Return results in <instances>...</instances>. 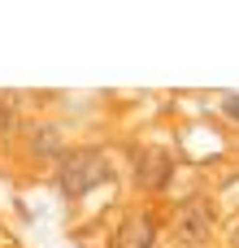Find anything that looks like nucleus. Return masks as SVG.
I'll list each match as a JSON object with an SVG mask.
<instances>
[{"mask_svg":"<svg viewBox=\"0 0 239 248\" xmlns=\"http://www.w3.org/2000/svg\"><path fill=\"white\" fill-rule=\"evenodd\" d=\"M100 179H109V161H105L100 148H70L57 166V187H61L65 201L87 196Z\"/></svg>","mask_w":239,"mask_h":248,"instance_id":"1","label":"nucleus"},{"mask_svg":"<svg viewBox=\"0 0 239 248\" xmlns=\"http://www.w3.org/2000/svg\"><path fill=\"white\" fill-rule=\"evenodd\" d=\"M209 231H213V218L200 201H183L179 205V218H174V235L183 248H200L209 244Z\"/></svg>","mask_w":239,"mask_h":248,"instance_id":"2","label":"nucleus"},{"mask_svg":"<svg viewBox=\"0 0 239 248\" xmlns=\"http://www.w3.org/2000/svg\"><path fill=\"white\" fill-rule=\"evenodd\" d=\"M170 174H174V161H170V153H161V148H148V153H139V161H135V179H139V187H148V192H161V187H170Z\"/></svg>","mask_w":239,"mask_h":248,"instance_id":"3","label":"nucleus"},{"mask_svg":"<svg viewBox=\"0 0 239 248\" xmlns=\"http://www.w3.org/2000/svg\"><path fill=\"white\" fill-rule=\"evenodd\" d=\"M152 244H157V222L148 214H131L113 235V248H152Z\"/></svg>","mask_w":239,"mask_h":248,"instance_id":"4","label":"nucleus"},{"mask_svg":"<svg viewBox=\"0 0 239 248\" xmlns=\"http://www.w3.org/2000/svg\"><path fill=\"white\" fill-rule=\"evenodd\" d=\"M30 153L35 157H65V135H61V126H52V122H44V126H35L30 131Z\"/></svg>","mask_w":239,"mask_h":248,"instance_id":"5","label":"nucleus"},{"mask_svg":"<svg viewBox=\"0 0 239 248\" xmlns=\"http://www.w3.org/2000/svg\"><path fill=\"white\" fill-rule=\"evenodd\" d=\"M9 126H13V118H9V109H4V105H0V140H4V135H9Z\"/></svg>","mask_w":239,"mask_h":248,"instance_id":"6","label":"nucleus"},{"mask_svg":"<svg viewBox=\"0 0 239 248\" xmlns=\"http://www.w3.org/2000/svg\"><path fill=\"white\" fill-rule=\"evenodd\" d=\"M226 113H231V118L239 122V96H231V100H226Z\"/></svg>","mask_w":239,"mask_h":248,"instance_id":"7","label":"nucleus"},{"mask_svg":"<svg viewBox=\"0 0 239 248\" xmlns=\"http://www.w3.org/2000/svg\"><path fill=\"white\" fill-rule=\"evenodd\" d=\"M235 248H239V227H235Z\"/></svg>","mask_w":239,"mask_h":248,"instance_id":"8","label":"nucleus"}]
</instances>
